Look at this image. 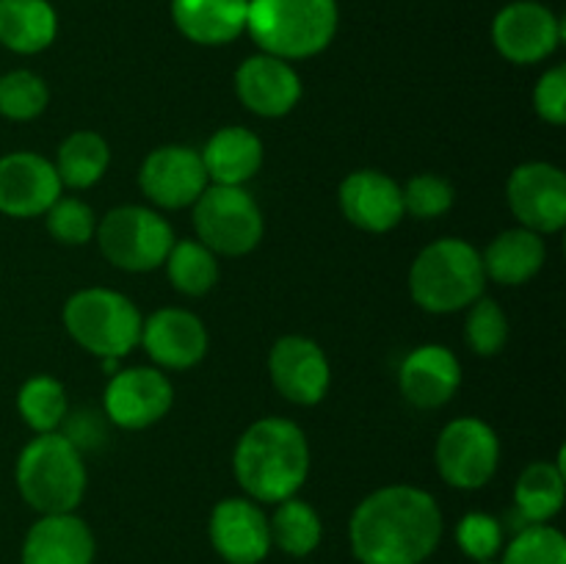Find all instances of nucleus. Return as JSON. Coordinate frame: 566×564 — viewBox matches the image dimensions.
<instances>
[{
	"label": "nucleus",
	"mask_w": 566,
	"mask_h": 564,
	"mask_svg": "<svg viewBox=\"0 0 566 564\" xmlns=\"http://www.w3.org/2000/svg\"><path fill=\"white\" fill-rule=\"evenodd\" d=\"M442 540V512L431 492L390 484L357 503L348 542L359 564H423Z\"/></svg>",
	"instance_id": "f257e3e1"
},
{
	"label": "nucleus",
	"mask_w": 566,
	"mask_h": 564,
	"mask_svg": "<svg viewBox=\"0 0 566 564\" xmlns=\"http://www.w3.org/2000/svg\"><path fill=\"white\" fill-rule=\"evenodd\" d=\"M238 484L252 501L280 503L296 495L310 473V446L302 426L287 418H260L232 453Z\"/></svg>",
	"instance_id": "f03ea898"
},
{
	"label": "nucleus",
	"mask_w": 566,
	"mask_h": 564,
	"mask_svg": "<svg viewBox=\"0 0 566 564\" xmlns=\"http://www.w3.org/2000/svg\"><path fill=\"white\" fill-rule=\"evenodd\" d=\"M337 22V0H249V36L276 59L302 61L324 53Z\"/></svg>",
	"instance_id": "7ed1b4c3"
},
{
	"label": "nucleus",
	"mask_w": 566,
	"mask_h": 564,
	"mask_svg": "<svg viewBox=\"0 0 566 564\" xmlns=\"http://www.w3.org/2000/svg\"><path fill=\"white\" fill-rule=\"evenodd\" d=\"M17 490L39 514H66L86 495V464L75 442L59 431L36 435L17 457Z\"/></svg>",
	"instance_id": "20e7f679"
},
{
	"label": "nucleus",
	"mask_w": 566,
	"mask_h": 564,
	"mask_svg": "<svg viewBox=\"0 0 566 564\" xmlns=\"http://www.w3.org/2000/svg\"><path fill=\"white\" fill-rule=\"evenodd\" d=\"M481 252L462 238H440L415 258L409 293L426 313H457L484 293Z\"/></svg>",
	"instance_id": "39448f33"
},
{
	"label": "nucleus",
	"mask_w": 566,
	"mask_h": 564,
	"mask_svg": "<svg viewBox=\"0 0 566 564\" xmlns=\"http://www.w3.org/2000/svg\"><path fill=\"white\" fill-rule=\"evenodd\" d=\"M142 313L111 288H83L64 304V326L72 341L99 359H122L142 341Z\"/></svg>",
	"instance_id": "423d86ee"
},
{
	"label": "nucleus",
	"mask_w": 566,
	"mask_h": 564,
	"mask_svg": "<svg viewBox=\"0 0 566 564\" xmlns=\"http://www.w3.org/2000/svg\"><path fill=\"white\" fill-rule=\"evenodd\" d=\"M193 230L213 254L243 258L263 241V213L243 186H208L193 202Z\"/></svg>",
	"instance_id": "0eeeda50"
},
{
	"label": "nucleus",
	"mask_w": 566,
	"mask_h": 564,
	"mask_svg": "<svg viewBox=\"0 0 566 564\" xmlns=\"http://www.w3.org/2000/svg\"><path fill=\"white\" fill-rule=\"evenodd\" d=\"M94 238L111 265L136 274L164 265L175 243L169 221L142 205H122L108 210L103 221H97Z\"/></svg>",
	"instance_id": "6e6552de"
},
{
	"label": "nucleus",
	"mask_w": 566,
	"mask_h": 564,
	"mask_svg": "<svg viewBox=\"0 0 566 564\" xmlns=\"http://www.w3.org/2000/svg\"><path fill=\"white\" fill-rule=\"evenodd\" d=\"M434 462L451 487L479 490L495 476L501 462V440L481 418H457L437 437Z\"/></svg>",
	"instance_id": "1a4fd4ad"
},
{
	"label": "nucleus",
	"mask_w": 566,
	"mask_h": 564,
	"mask_svg": "<svg viewBox=\"0 0 566 564\" xmlns=\"http://www.w3.org/2000/svg\"><path fill=\"white\" fill-rule=\"evenodd\" d=\"M564 39V22L536 0H517L492 20V44L512 64H539L556 53Z\"/></svg>",
	"instance_id": "9d476101"
},
{
	"label": "nucleus",
	"mask_w": 566,
	"mask_h": 564,
	"mask_svg": "<svg viewBox=\"0 0 566 564\" xmlns=\"http://www.w3.org/2000/svg\"><path fill=\"white\" fill-rule=\"evenodd\" d=\"M171 401H175V387H171L169 376L160 368H144V365L111 374L103 396V407L111 424L127 431L158 424L164 415H169Z\"/></svg>",
	"instance_id": "9b49d317"
},
{
	"label": "nucleus",
	"mask_w": 566,
	"mask_h": 564,
	"mask_svg": "<svg viewBox=\"0 0 566 564\" xmlns=\"http://www.w3.org/2000/svg\"><path fill=\"white\" fill-rule=\"evenodd\" d=\"M509 208L520 227L553 236L566 224V175L545 160L517 166L506 186Z\"/></svg>",
	"instance_id": "f8f14e48"
},
{
	"label": "nucleus",
	"mask_w": 566,
	"mask_h": 564,
	"mask_svg": "<svg viewBox=\"0 0 566 564\" xmlns=\"http://www.w3.org/2000/svg\"><path fill=\"white\" fill-rule=\"evenodd\" d=\"M138 186L144 197L166 210L191 208L199 194L210 186L208 171L197 149L182 144H166L153 149L138 169Z\"/></svg>",
	"instance_id": "ddd939ff"
},
{
	"label": "nucleus",
	"mask_w": 566,
	"mask_h": 564,
	"mask_svg": "<svg viewBox=\"0 0 566 564\" xmlns=\"http://www.w3.org/2000/svg\"><path fill=\"white\" fill-rule=\"evenodd\" d=\"M269 376L282 398L313 407L329 390L332 368L318 343L304 335H285L271 346Z\"/></svg>",
	"instance_id": "4468645a"
},
{
	"label": "nucleus",
	"mask_w": 566,
	"mask_h": 564,
	"mask_svg": "<svg viewBox=\"0 0 566 564\" xmlns=\"http://www.w3.org/2000/svg\"><path fill=\"white\" fill-rule=\"evenodd\" d=\"M55 166L36 153H9L0 158V213L33 219L48 213L61 197Z\"/></svg>",
	"instance_id": "2eb2a0df"
},
{
	"label": "nucleus",
	"mask_w": 566,
	"mask_h": 564,
	"mask_svg": "<svg viewBox=\"0 0 566 564\" xmlns=\"http://www.w3.org/2000/svg\"><path fill=\"white\" fill-rule=\"evenodd\" d=\"M210 542L227 564H260L271 545L269 518L252 498H224L210 512Z\"/></svg>",
	"instance_id": "dca6fc26"
},
{
	"label": "nucleus",
	"mask_w": 566,
	"mask_h": 564,
	"mask_svg": "<svg viewBox=\"0 0 566 564\" xmlns=\"http://www.w3.org/2000/svg\"><path fill=\"white\" fill-rule=\"evenodd\" d=\"M138 346H144L158 368L188 370L208 354V330L191 310L164 307L142 324Z\"/></svg>",
	"instance_id": "f3484780"
},
{
	"label": "nucleus",
	"mask_w": 566,
	"mask_h": 564,
	"mask_svg": "<svg viewBox=\"0 0 566 564\" xmlns=\"http://www.w3.org/2000/svg\"><path fill=\"white\" fill-rule=\"evenodd\" d=\"M235 92L252 114L280 119L291 114L302 100V77L291 61L276 55H249L235 72Z\"/></svg>",
	"instance_id": "a211bd4d"
},
{
	"label": "nucleus",
	"mask_w": 566,
	"mask_h": 564,
	"mask_svg": "<svg viewBox=\"0 0 566 564\" xmlns=\"http://www.w3.org/2000/svg\"><path fill=\"white\" fill-rule=\"evenodd\" d=\"M343 216L365 232H387L403 219L401 186L379 169H357L337 191Z\"/></svg>",
	"instance_id": "6ab92c4d"
},
{
	"label": "nucleus",
	"mask_w": 566,
	"mask_h": 564,
	"mask_svg": "<svg viewBox=\"0 0 566 564\" xmlns=\"http://www.w3.org/2000/svg\"><path fill=\"white\" fill-rule=\"evenodd\" d=\"M403 398L418 409H437L457 396L462 385V365L457 354L440 343H426L407 354L398 374Z\"/></svg>",
	"instance_id": "aec40b11"
},
{
	"label": "nucleus",
	"mask_w": 566,
	"mask_h": 564,
	"mask_svg": "<svg viewBox=\"0 0 566 564\" xmlns=\"http://www.w3.org/2000/svg\"><path fill=\"white\" fill-rule=\"evenodd\" d=\"M94 534L75 512L42 514L22 540V564H94Z\"/></svg>",
	"instance_id": "412c9836"
},
{
	"label": "nucleus",
	"mask_w": 566,
	"mask_h": 564,
	"mask_svg": "<svg viewBox=\"0 0 566 564\" xmlns=\"http://www.w3.org/2000/svg\"><path fill=\"white\" fill-rule=\"evenodd\" d=\"M249 0H171L177 31L193 44L219 48L247 31Z\"/></svg>",
	"instance_id": "4be33fe9"
},
{
	"label": "nucleus",
	"mask_w": 566,
	"mask_h": 564,
	"mask_svg": "<svg viewBox=\"0 0 566 564\" xmlns=\"http://www.w3.org/2000/svg\"><path fill=\"white\" fill-rule=\"evenodd\" d=\"M202 158L208 180L216 186H243L252 180L263 166V142L249 127H221L208 138Z\"/></svg>",
	"instance_id": "5701e85b"
},
{
	"label": "nucleus",
	"mask_w": 566,
	"mask_h": 564,
	"mask_svg": "<svg viewBox=\"0 0 566 564\" xmlns=\"http://www.w3.org/2000/svg\"><path fill=\"white\" fill-rule=\"evenodd\" d=\"M545 236L525 230V227H514V230L495 236L486 252L481 254L486 280H495L509 288L525 285L528 280H534L542 265H545Z\"/></svg>",
	"instance_id": "b1692460"
},
{
	"label": "nucleus",
	"mask_w": 566,
	"mask_h": 564,
	"mask_svg": "<svg viewBox=\"0 0 566 564\" xmlns=\"http://www.w3.org/2000/svg\"><path fill=\"white\" fill-rule=\"evenodd\" d=\"M59 17L48 0H0V44L11 53L33 55L50 48Z\"/></svg>",
	"instance_id": "393cba45"
},
{
	"label": "nucleus",
	"mask_w": 566,
	"mask_h": 564,
	"mask_svg": "<svg viewBox=\"0 0 566 564\" xmlns=\"http://www.w3.org/2000/svg\"><path fill=\"white\" fill-rule=\"evenodd\" d=\"M566 498V468L564 448L558 451V462L528 464L514 484V509L525 525L551 523L564 506Z\"/></svg>",
	"instance_id": "a878e982"
},
{
	"label": "nucleus",
	"mask_w": 566,
	"mask_h": 564,
	"mask_svg": "<svg viewBox=\"0 0 566 564\" xmlns=\"http://www.w3.org/2000/svg\"><path fill=\"white\" fill-rule=\"evenodd\" d=\"M269 531L271 545H276L293 558L315 553V547L324 540V523H321L318 512L296 495L276 503L274 514L269 518Z\"/></svg>",
	"instance_id": "bb28decb"
},
{
	"label": "nucleus",
	"mask_w": 566,
	"mask_h": 564,
	"mask_svg": "<svg viewBox=\"0 0 566 564\" xmlns=\"http://www.w3.org/2000/svg\"><path fill=\"white\" fill-rule=\"evenodd\" d=\"M108 142L94 130H75L64 138L53 166L59 171L61 186L92 188L108 171Z\"/></svg>",
	"instance_id": "cd10ccee"
},
{
	"label": "nucleus",
	"mask_w": 566,
	"mask_h": 564,
	"mask_svg": "<svg viewBox=\"0 0 566 564\" xmlns=\"http://www.w3.org/2000/svg\"><path fill=\"white\" fill-rule=\"evenodd\" d=\"M164 265L171 285L186 296H205L219 280V260L202 241H175Z\"/></svg>",
	"instance_id": "c85d7f7f"
},
{
	"label": "nucleus",
	"mask_w": 566,
	"mask_h": 564,
	"mask_svg": "<svg viewBox=\"0 0 566 564\" xmlns=\"http://www.w3.org/2000/svg\"><path fill=\"white\" fill-rule=\"evenodd\" d=\"M17 409L36 435L55 431L70 415L64 385L53 376H31L17 393Z\"/></svg>",
	"instance_id": "c756f323"
},
{
	"label": "nucleus",
	"mask_w": 566,
	"mask_h": 564,
	"mask_svg": "<svg viewBox=\"0 0 566 564\" xmlns=\"http://www.w3.org/2000/svg\"><path fill=\"white\" fill-rule=\"evenodd\" d=\"M501 564H566L564 534L551 523L523 525L503 545Z\"/></svg>",
	"instance_id": "7c9ffc66"
},
{
	"label": "nucleus",
	"mask_w": 566,
	"mask_h": 564,
	"mask_svg": "<svg viewBox=\"0 0 566 564\" xmlns=\"http://www.w3.org/2000/svg\"><path fill=\"white\" fill-rule=\"evenodd\" d=\"M48 86L31 70L6 72L0 77V116L11 122H31L48 108Z\"/></svg>",
	"instance_id": "2f4dec72"
},
{
	"label": "nucleus",
	"mask_w": 566,
	"mask_h": 564,
	"mask_svg": "<svg viewBox=\"0 0 566 564\" xmlns=\"http://www.w3.org/2000/svg\"><path fill=\"white\" fill-rule=\"evenodd\" d=\"M464 337H468V346L481 357L503 352L509 341V318L501 304L486 296L475 299L464 321Z\"/></svg>",
	"instance_id": "473e14b6"
},
{
	"label": "nucleus",
	"mask_w": 566,
	"mask_h": 564,
	"mask_svg": "<svg viewBox=\"0 0 566 564\" xmlns=\"http://www.w3.org/2000/svg\"><path fill=\"white\" fill-rule=\"evenodd\" d=\"M48 219V232L59 243H70V247H81L88 243L97 232V216L86 202L75 197H59L44 213Z\"/></svg>",
	"instance_id": "72a5a7b5"
},
{
	"label": "nucleus",
	"mask_w": 566,
	"mask_h": 564,
	"mask_svg": "<svg viewBox=\"0 0 566 564\" xmlns=\"http://www.w3.org/2000/svg\"><path fill=\"white\" fill-rule=\"evenodd\" d=\"M403 197V213L415 216V219H440L453 208V186L440 175H418L401 188Z\"/></svg>",
	"instance_id": "f704fd0d"
},
{
	"label": "nucleus",
	"mask_w": 566,
	"mask_h": 564,
	"mask_svg": "<svg viewBox=\"0 0 566 564\" xmlns=\"http://www.w3.org/2000/svg\"><path fill=\"white\" fill-rule=\"evenodd\" d=\"M457 542L473 562H492L503 551V523L486 512H468L457 525Z\"/></svg>",
	"instance_id": "c9c22d12"
},
{
	"label": "nucleus",
	"mask_w": 566,
	"mask_h": 564,
	"mask_svg": "<svg viewBox=\"0 0 566 564\" xmlns=\"http://www.w3.org/2000/svg\"><path fill=\"white\" fill-rule=\"evenodd\" d=\"M534 108L539 119L551 125L566 122V66H553L539 77L534 88Z\"/></svg>",
	"instance_id": "e433bc0d"
},
{
	"label": "nucleus",
	"mask_w": 566,
	"mask_h": 564,
	"mask_svg": "<svg viewBox=\"0 0 566 564\" xmlns=\"http://www.w3.org/2000/svg\"><path fill=\"white\" fill-rule=\"evenodd\" d=\"M475 564H497V562H475Z\"/></svg>",
	"instance_id": "4c0bfd02"
}]
</instances>
